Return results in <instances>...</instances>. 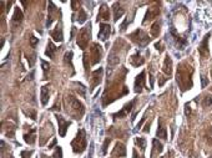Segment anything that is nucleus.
I'll return each instance as SVG.
<instances>
[{"label": "nucleus", "mask_w": 212, "mask_h": 158, "mask_svg": "<svg viewBox=\"0 0 212 158\" xmlns=\"http://www.w3.org/2000/svg\"><path fill=\"white\" fill-rule=\"evenodd\" d=\"M71 147H72L74 153H76V154H80L86 149V134H85L84 129H80L77 132L76 138L71 142Z\"/></svg>", "instance_id": "1"}, {"label": "nucleus", "mask_w": 212, "mask_h": 158, "mask_svg": "<svg viewBox=\"0 0 212 158\" xmlns=\"http://www.w3.org/2000/svg\"><path fill=\"white\" fill-rule=\"evenodd\" d=\"M66 102H67V106L70 107V110H71L72 112L75 111L76 118H81V116H82L84 112H85L84 105H82L79 100H76L74 96H71V95H69V96L66 97ZM69 107H67V108H69Z\"/></svg>", "instance_id": "2"}, {"label": "nucleus", "mask_w": 212, "mask_h": 158, "mask_svg": "<svg viewBox=\"0 0 212 158\" xmlns=\"http://www.w3.org/2000/svg\"><path fill=\"white\" fill-rule=\"evenodd\" d=\"M90 34H91V24L89 23V25L85 26L80 31V34L77 36V45H79L80 49H82V50L86 49V46L89 44V40H90Z\"/></svg>", "instance_id": "3"}, {"label": "nucleus", "mask_w": 212, "mask_h": 158, "mask_svg": "<svg viewBox=\"0 0 212 158\" xmlns=\"http://www.w3.org/2000/svg\"><path fill=\"white\" fill-rule=\"evenodd\" d=\"M130 37H131V40H132L134 42H136L139 46H146V45L150 42L149 35H147L144 30H141V29L134 31V33L130 35Z\"/></svg>", "instance_id": "4"}, {"label": "nucleus", "mask_w": 212, "mask_h": 158, "mask_svg": "<svg viewBox=\"0 0 212 158\" xmlns=\"http://www.w3.org/2000/svg\"><path fill=\"white\" fill-rule=\"evenodd\" d=\"M55 117H56L58 123H59V134H60V137H65L66 131H67L69 126L71 125V122L66 121V120H65L62 116H60V115H55Z\"/></svg>", "instance_id": "5"}, {"label": "nucleus", "mask_w": 212, "mask_h": 158, "mask_svg": "<svg viewBox=\"0 0 212 158\" xmlns=\"http://www.w3.org/2000/svg\"><path fill=\"white\" fill-rule=\"evenodd\" d=\"M110 34H111V26L109 24H106V23H101L100 24V30H99V34H97L99 39L102 40V41H106L108 37L110 36Z\"/></svg>", "instance_id": "6"}, {"label": "nucleus", "mask_w": 212, "mask_h": 158, "mask_svg": "<svg viewBox=\"0 0 212 158\" xmlns=\"http://www.w3.org/2000/svg\"><path fill=\"white\" fill-rule=\"evenodd\" d=\"M101 55H102V49L99 44H94L91 47V56H92V65H96L100 60H101Z\"/></svg>", "instance_id": "7"}, {"label": "nucleus", "mask_w": 212, "mask_h": 158, "mask_svg": "<svg viewBox=\"0 0 212 158\" xmlns=\"http://www.w3.org/2000/svg\"><path fill=\"white\" fill-rule=\"evenodd\" d=\"M145 71H142L140 75L136 76V80H135V92L136 94H140L142 91V89L145 87Z\"/></svg>", "instance_id": "8"}, {"label": "nucleus", "mask_w": 212, "mask_h": 158, "mask_svg": "<svg viewBox=\"0 0 212 158\" xmlns=\"http://www.w3.org/2000/svg\"><path fill=\"white\" fill-rule=\"evenodd\" d=\"M110 18V10L105 4L101 5V8L99 9V14H97V21H102V20H109Z\"/></svg>", "instance_id": "9"}, {"label": "nucleus", "mask_w": 212, "mask_h": 158, "mask_svg": "<svg viewBox=\"0 0 212 158\" xmlns=\"http://www.w3.org/2000/svg\"><path fill=\"white\" fill-rule=\"evenodd\" d=\"M101 75H102V68L101 67H99L97 70H95L92 72V84H91V89L90 90H94L101 82Z\"/></svg>", "instance_id": "10"}, {"label": "nucleus", "mask_w": 212, "mask_h": 158, "mask_svg": "<svg viewBox=\"0 0 212 158\" xmlns=\"http://www.w3.org/2000/svg\"><path fill=\"white\" fill-rule=\"evenodd\" d=\"M50 35H51V37H53L55 41H58V42H61V41L64 40L61 25H59V24H58V25H56V28H55V30L50 31Z\"/></svg>", "instance_id": "11"}, {"label": "nucleus", "mask_w": 212, "mask_h": 158, "mask_svg": "<svg viewBox=\"0 0 212 158\" xmlns=\"http://www.w3.org/2000/svg\"><path fill=\"white\" fill-rule=\"evenodd\" d=\"M208 39H210V34H207V35L205 36V39L202 40L201 45L198 46V52H200V55H202V56H208V46H207Z\"/></svg>", "instance_id": "12"}, {"label": "nucleus", "mask_w": 212, "mask_h": 158, "mask_svg": "<svg viewBox=\"0 0 212 158\" xmlns=\"http://www.w3.org/2000/svg\"><path fill=\"white\" fill-rule=\"evenodd\" d=\"M159 14H160V9H159L157 7H151V8H149V10H147V13H146V16H145V19H144V23H146L147 20L155 19Z\"/></svg>", "instance_id": "13"}, {"label": "nucleus", "mask_w": 212, "mask_h": 158, "mask_svg": "<svg viewBox=\"0 0 212 158\" xmlns=\"http://www.w3.org/2000/svg\"><path fill=\"white\" fill-rule=\"evenodd\" d=\"M135 105V100H132L130 103H127V105H125L124 106V108L120 111V112H118L116 115H114L115 117H119V118H122V117H125V116H127L129 115V112L132 110V106Z\"/></svg>", "instance_id": "14"}, {"label": "nucleus", "mask_w": 212, "mask_h": 158, "mask_svg": "<svg viewBox=\"0 0 212 158\" xmlns=\"http://www.w3.org/2000/svg\"><path fill=\"white\" fill-rule=\"evenodd\" d=\"M113 154L115 157H125L126 156V148H125V146L121 142H118L116 146H115V148H114V151H113Z\"/></svg>", "instance_id": "15"}, {"label": "nucleus", "mask_w": 212, "mask_h": 158, "mask_svg": "<svg viewBox=\"0 0 212 158\" xmlns=\"http://www.w3.org/2000/svg\"><path fill=\"white\" fill-rule=\"evenodd\" d=\"M119 62H120L119 55H116V52L113 50V51L110 52L109 57H108V64H109V66H110L111 68H115V66H118V65H119Z\"/></svg>", "instance_id": "16"}, {"label": "nucleus", "mask_w": 212, "mask_h": 158, "mask_svg": "<svg viewBox=\"0 0 212 158\" xmlns=\"http://www.w3.org/2000/svg\"><path fill=\"white\" fill-rule=\"evenodd\" d=\"M49 99H50V89L48 85H45L41 87V105L45 106L49 102Z\"/></svg>", "instance_id": "17"}, {"label": "nucleus", "mask_w": 212, "mask_h": 158, "mask_svg": "<svg viewBox=\"0 0 212 158\" xmlns=\"http://www.w3.org/2000/svg\"><path fill=\"white\" fill-rule=\"evenodd\" d=\"M23 18H24V15H23V11L16 7L15 8V10H14V15H13V19H12V21H13V24L14 25H19L21 21H23Z\"/></svg>", "instance_id": "18"}, {"label": "nucleus", "mask_w": 212, "mask_h": 158, "mask_svg": "<svg viewBox=\"0 0 212 158\" xmlns=\"http://www.w3.org/2000/svg\"><path fill=\"white\" fill-rule=\"evenodd\" d=\"M162 70L167 76H171V73H172V61H171L170 56H166V59L164 61V68Z\"/></svg>", "instance_id": "19"}, {"label": "nucleus", "mask_w": 212, "mask_h": 158, "mask_svg": "<svg viewBox=\"0 0 212 158\" xmlns=\"http://www.w3.org/2000/svg\"><path fill=\"white\" fill-rule=\"evenodd\" d=\"M124 13H125V11H124V9L120 7V4H118V3H116V4L114 5V20H115V21H118V20H119V18H121V16L124 15Z\"/></svg>", "instance_id": "20"}, {"label": "nucleus", "mask_w": 212, "mask_h": 158, "mask_svg": "<svg viewBox=\"0 0 212 158\" xmlns=\"http://www.w3.org/2000/svg\"><path fill=\"white\" fill-rule=\"evenodd\" d=\"M130 64H131L132 66H136V67H139V66H141V65L144 64V59H142V57H141L139 54H135L134 56H131Z\"/></svg>", "instance_id": "21"}, {"label": "nucleus", "mask_w": 212, "mask_h": 158, "mask_svg": "<svg viewBox=\"0 0 212 158\" xmlns=\"http://www.w3.org/2000/svg\"><path fill=\"white\" fill-rule=\"evenodd\" d=\"M24 139H25L26 143L33 144L35 142V139H36V137H35V128H31L30 129V133H25L24 134Z\"/></svg>", "instance_id": "22"}, {"label": "nucleus", "mask_w": 212, "mask_h": 158, "mask_svg": "<svg viewBox=\"0 0 212 158\" xmlns=\"http://www.w3.org/2000/svg\"><path fill=\"white\" fill-rule=\"evenodd\" d=\"M56 50H58V47L53 44V41H49L48 45H46V51H45V54H46L49 57H54Z\"/></svg>", "instance_id": "23"}, {"label": "nucleus", "mask_w": 212, "mask_h": 158, "mask_svg": "<svg viewBox=\"0 0 212 158\" xmlns=\"http://www.w3.org/2000/svg\"><path fill=\"white\" fill-rule=\"evenodd\" d=\"M152 144H154V149H152V153H151V156H154L155 153H157V154H160L161 152H162V144L157 141V139H154L152 141Z\"/></svg>", "instance_id": "24"}, {"label": "nucleus", "mask_w": 212, "mask_h": 158, "mask_svg": "<svg viewBox=\"0 0 212 158\" xmlns=\"http://www.w3.org/2000/svg\"><path fill=\"white\" fill-rule=\"evenodd\" d=\"M157 137H160V138H162V139H166L167 138V132H166V128L165 127H162L161 125H159V128H157Z\"/></svg>", "instance_id": "25"}, {"label": "nucleus", "mask_w": 212, "mask_h": 158, "mask_svg": "<svg viewBox=\"0 0 212 158\" xmlns=\"http://www.w3.org/2000/svg\"><path fill=\"white\" fill-rule=\"evenodd\" d=\"M159 34H160V23L156 21L151 28V35L154 37H156V36H159Z\"/></svg>", "instance_id": "26"}, {"label": "nucleus", "mask_w": 212, "mask_h": 158, "mask_svg": "<svg viewBox=\"0 0 212 158\" xmlns=\"http://www.w3.org/2000/svg\"><path fill=\"white\" fill-rule=\"evenodd\" d=\"M72 56H74V54H72V51H69V52H66L65 54V62L66 64H69L70 65V67L74 70V66H72Z\"/></svg>", "instance_id": "27"}, {"label": "nucleus", "mask_w": 212, "mask_h": 158, "mask_svg": "<svg viewBox=\"0 0 212 158\" xmlns=\"http://www.w3.org/2000/svg\"><path fill=\"white\" fill-rule=\"evenodd\" d=\"M86 19H87V15H86V13L81 9L80 11H79V18H77V21H79V24H82V23H85L86 21Z\"/></svg>", "instance_id": "28"}, {"label": "nucleus", "mask_w": 212, "mask_h": 158, "mask_svg": "<svg viewBox=\"0 0 212 158\" xmlns=\"http://www.w3.org/2000/svg\"><path fill=\"white\" fill-rule=\"evenodd\" d=\"M136 143L139 144V147L141 148V151H145V148H146V139H145V138L137 137V138H136Z\"/></svg>", "instance_id": "29"}, {"label": "nucleus", "mask_w": 212, "mask_h": 158, "mask_svg": "<svg viewBox=\"0 0 212 158\" xmlns=\"http://www.w3.org/2000/svg\"><path fill=\"white\" fill-rule=\"evenodd\" d=\"M53 157H54V158H62V149H61V147H60V146H58V147H56V149H55V152H54Z\"/></svg>", "instance_id": "30"}, {"label": "nucleus", "mask_w": 212, "mask_h": 158, "mask_svg": "<svg viewBox=\"0 0 212 158\" xmlns=\"http://www.w3.org/2000/svg\"><path fill=\"white\" fill-rule=\"evenodd\" d=\"M76 85L79 86V89H77V92H80L82 97H86V87H85L82 84H76Z\"/></svg>", "instance_id": "31"}, {"label": "nucleus", "mask_w": 212, "mask_h": 158, "mask_svg": "<svg viewBox=\"0 0 212 158\" xmlns=\"http://www.w3.org/2000/svg\"><path fill=\"white\" fill-rule=\"evenodd\" d=\"M110 138H106L105 139V142H104V144H102V154H106V152H108V146L110 144Z\"/></svg>", "instance_id": "32"}, {"label": "nucleus", "mask_w": 212, "mask_h": 158, "mask_svg": "<svg viewBox=\"0 0 212 158\" xmlns=\"http://www.w3.org/2000/svg\"><path fill=\"white\" fill-rule=\"evenodd\" d=\"M26 60H28V62H29V66H33L34 65V62H35V60H36V55L35 54H33V55H28L26 56Z\"/></svg>", "instance_id": "33"}, {"label": "nucleus", "mask_w": 212, "mask_h": 158, "mask_svg": "<svg viewBox=\"0 0 212 158\" xmlns=\"http://www.w3.org/2000/svg\"><path fill=\"white\" fill-rule=\"evenodd\" d=\"M41 67H43V71H44V75L46 76V72H48V70L50 68V65H49V62H46V61H44V60H41Z\"/></svg>", "instance_id": "34"}, {"label": "nucleus", "mask_w": 212, "mask_h": 158, "mask_svg": "<svg viewBox=\"0 0 212 158\" xmlns=\"http://www.w3.org/2000/svg\"><path fill=\"white\" fill-rule=\"evenodd\" d=\"M39 44V39L35 36H30V45L31 47H36V45Z\"/></svg>", "instance_id": "35"}, {"label": "nucleus", "mask_w": 212, "mask_h": 158, "mask_svg": "<svg viewBox=\"0 0 212 158\" xmlns=\"http://www.w3.org/2000/svg\"><path fill=\"white\" fill-rule=\"evenodd\" d=\"M203 106H205V107H207V106H212V97H211V96H206V97H205Z\"/></svg>", "instance_id": "36"}, {"label": "nucleus", "mask_w": 212, "mask_h": 158, "mask_svg": "<svg viewBox=\"0 0 212 158\" xmlns=\"http://www.w3.org/2000/svg\"><path fill=\"white\" fill-rule=\"evenodd\" d=\"M207 85H208V80L206 78V76L201 75V86H202V89H205Z\"/></svg>", "instance_id": "37"}, {"label": "nucleus", "mask_w": 212, "mask_h": 158, "mask_svg": "<svg viewBox=\"0 0 212 158\" xmlns=\"http://www.w3.org/2000/svg\"><path fill=\"white\" fill-rule=\"evenodd\" d=\"M31 153H33L31 151H30V152H28V151H23V152H21V158H28L29 156H31Z\"/></svg>", "instance_id": "38"}, {"label": "nucleus", "mask_w": 212, "mask_h": 158, "mask_svg": "<svg viewBox=\"0 0 212 158\" xmlns=\"http://www.w3.org/2000/svg\"><path fill=\"white\" fill-rule=\"evenodd\" d=\"M145 120H146V117H142V120H141V121L139 122V125L136 126V128H135V132H136V131H139V129L141 128V126H142V123L145 122Z\"/></svg>", "instance_id": "39"}, {"label": "nucleus", "mask_w": 212, "mask_h": 158, "mask_svg": "<svg viewBox=\"0 0 212 158\" xmlns=\"http://www.w3.org/2000/svg\"><path fill=\"white\" fill-rule=\"evenodd\" d=\"M155 47H156V50H159L160 52H161V51H164V47H162L161 42H156V44H155Z\"/></svg>", "instance_id": "40"}, {"label": "nucleus", "mask_w": 212, "mask_h": 158, "mask_svg": "<svg viewBox=\"0 0 212 158\" xmlns=\"http://www.w3.org/2000/svg\"><path fill=\"white\" fill-rule=\"evenodd\" d=\"M127 23H129V20H127V19H125V21L121 24V26H120V28H121V30H122V31L126 29V25H127Z\"/></svg>", "instance_id": "41"}, {"label": "nucleus", "mask_w": 212, "mask_h": 158, "mask_svg": "<svg viewBox=\"0 0 212 158\" xmlns=\"http://www.w3.org/2000/svg\"><path fill=\"white\" fill-rule=\"evenodd\" d=\"M92 153H94V143L90 144V153H89V158H92Z\"/></svg>", "instance_id": "42"}, {"label": "nucleus", "mask_w": 212, "mask_h": 158, "mask_svg": "<svg viewBox=\"0 0 212 158\" xmlns=\"http://www.w3.org/2000/svg\"><path fill=\"white\" fill-rule=\"evenodd\" d=\"M55 144H56V139H55V138H54V139H53V142H51V143H50V144H49V147H48V148H53V147H54V146H55Z\"/></svg>", "instance_id": "43"}, {"label": "nucleus", "mask_w": 212, "mask_h": 158, "mask_svg": "<svg viewBox=\"0 0 212 158\" xmlns=\"http://www.w3.org/2000/svg\"><path fill=\"white\" fill-rule=\"evenodd\" d=\"M185 113H186V115H187V116H188V115H190V113H191V108H190V107H188V106H186V110H185Z\"/></svg>", "instance_id": "44"}, {"label": "nucleus", "mask_w": 212, "mask_h": 158, "mask_svg": "<svg viewBox=\"0 0 212 158\" xmlns=\"http://www.w3.org/2000/svg\"><path fill=\"white\" fill-rule=\"evenodd\" d=\"M144 131H145V132H149V131H150V123H147V125L145 126V128H144Z\"/></svg>", "instance_id": "45"}, {"label": "nucleus", "mask_w": 212, "mask_h": 158, "mask_svg": "<svg viewBox=\"0 0 212 158\" xmlns=\"http://www.w3.org/2000/svg\"><path fill=\"white\" fill-rule=\"evenodd\" d=\"M75 33H76V28H72V31H71V37H74Z\"/></svg>", "instance_id": "46"}, {"label": "nucleus", "mask_w": 212, "mask_h": 158, "mask_svg": "<svg viewBox=\"0 0 212 158\" xmlns=\"http://www.w3.org/2000/svg\"><path fill=\"white\" fill-rule=\"evenodd\" d=\"M41 158H48V157H46L45 154H41Z\"/></svg>", "instance_id": "47"}, {"label": "nucleus", "mask_w": 212, "mask_h": 158, "mask_svg": "<svg viewBox=\"0 0 212 158\" xmlns=\"http://www.w3.org/2000/svg\"><path fill=\"white\" fill-rule=\"evenodd\" d=\"M210 158H212V154H211V157H210Z\"/></svg>", "instance_id": "48"}]
</instances>
